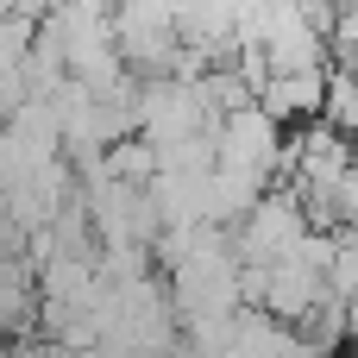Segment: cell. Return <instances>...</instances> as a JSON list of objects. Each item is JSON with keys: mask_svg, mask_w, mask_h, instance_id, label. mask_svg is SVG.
Listing matches in <instances>:
<instances>
[{"mask_svg": "<svg viewBox=\"0 0 358 358\" xmlns=\"http://www.w3.org/2000/svg\"><path fill=\"white\" fill-rule=\"evenodd\" d=\"M302 233H308V214L296 208V195L264 189L258 208H252V214L239 220V233H233V258H239V271H271V264H283V258L302 245Z\"/></svg>", "mask_w": 358, "mask_h": 358, "instance_id": "cell-1", "label": "cell"}, {"mask_svg": "<svg viewBox=\"0 0 358 358\" xmlns=\"http://www.w3.org/2000/svg\"><path fill=\"white\" fill-rule=\"evenodd\" d=\"M277 157H283V126L264 120L258 107H239V113H227L214 126V164L220 170H258V176H271Z\"/></svg>", "mask_w": 358, "mask_h": 358, "instance_id": "cell-2", "label": "cell"}, {"mask_svg": "<svg viewBox=\"0 0 358 358\" xmlns=\"http://www.w3.org/2000/svg\"><path fill=\"white\" fill-rule=\"evenodd\" d=\"M321 94H327V69H308V76H271L258 94H252V107L264 113V120H296V113H315L321 120Z\"/></svg>", "mask_w": 358, "mask_h": 358, "instance_id": "cell-3", "label": "cell"}, {"mask_svg": "<svg viewBox=\"0 0 358 358\" xmlns=\"http://www.w3.org/2000/svg\"><path fill=\"white\" fill-rule=\"evenodd\" d=\"M19 358H50V340L44 346H19Z\"/></svg>", "mask_w": 358, "mask_h": 358, "instance_id": "cell-4", "label": "cell"}, {"mask_svg": "<svg viewBox=\"0 0 358 358\" xmlns=\"http://www.w3.org/2000/svg\"><path fill=\"white\" fill-rule=\"evenodd\" d=\"M0 358H19V352H13V340H0Z\"/></svg>", "mask_w": 358, "mask_h": 358, "instance_id": "cell-5", "label": "cell"}]
</instances>
